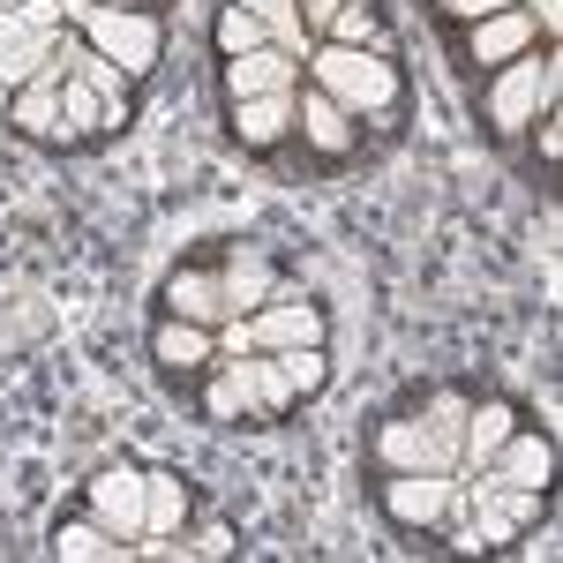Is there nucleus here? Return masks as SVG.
<instances>
[{
	"label": "nucleus",
	"mask_w": 563,
	"mask_h": 563,
	"mask_svg": "<svg viewBox=\"0 0 563 563\" xmlns=\"http://www.w3.org/2000/svg\"><path fill=\"white\" fill-rule=\"evenodd\" d=\"M533 45H549V31H541V15L533 8H496V15H481V23H459V60L466 68H504V60H519V53H533Z\"/></svg>",
	"instance_id": "nucleus-8"
},
{
	"label": "nucleus",
	"mask_w": 563,
	"mask_h": 563,
	"mask_svg": "<svg viewBox=\"0 0 563 563\" xmlns=\"http://www.w3.org/2000/svg\"><path fill=\"white\" fill-rule=\"evenodd\" d=\"M271 361H278L286 390H294V406H308V398L331 390V353H323V346H286V353H271Z\"/></svg>",
	"instance_id": "nucleus-23"
},
{
	"label": "nucleus",
	"mask_w": 563,
	"mask_h": 563,
	"mask_svg": "<svg viewBox=\"0 0 563 563\" xmlns=\"http://www.w3.org/2000/svg\"><path fill=\"white\" fill-rule=\"evenodd\" d=\"M60 76H68V60H53L38 84H23L8 106H0V121L23 135V143H38V151H84L76 129H68V113H60Z\"/></svg>",
	"instance_id": "nucleus-7"
},
{
	"label": "nucleus",
	"mask_w": 563,
	"mask_h": 563,
	"mask_svg": "<svg viewBox=\"0 0 563 563\" xmlns=\"http://www.w3.org/2000/svg\"><path fill=\"white\" fill-rule=\"evenodd\" d=\"M459 504H466V474H435V466H413V474H376V511H384L398 533L435 541L443 526L459 519Z\"/></svg>",
	"instance_id": "nucleus-5"
},
{
	"label": "nucleus",
	"mask_w": 563,
	"mask_h": 563,
	"mask_svg": "<svg viewBox=\"0 0 563 563\" xmlns=\"http://www.w3.org/2000/svg\"><path fill=\"white\" fill-rule=\"evenodd\" d=\"M556 84H563L556 38L533 45V53H519V60H504V68H488V84H481V121H488V135L519 143V135L556 106Z\"/></svg>",
	"instance_id": "nucleus-2"
},
{
	"label": "nucleus",
	"mask_w": 563,
	"mask_h": 563,
	"mask_svg": "<svg viewBox=\"0 0 563 563\" xmlns=\"http://www.w3.org/2000/svg\"><path fill=\"white\" fill-rule=\"evenodd\" d=\"M68 23L84 31L90 53H106L121 76H135V84L166 60V23H158V8H90V0H84Z\"/></svg>",
	"instance_id": "nucleus-4"
},
{
	"label": "nucleus",
	"mask_w": 563,
	"mask_h": 563,
	"mask_svg": "<svg viewBox=\"0 0 563 563\" xmlns=\"http://www.w3.org/2000/svg\"><path fill=\"white\" fill-rule=\"evenodd\" d=\"M196 519V488L174 466H143V541H180V526Z\"/></svg>",
	"instance_id": "nucleus-19"
},
{
	"label": "nucleus",
	"mask_w": 563,
	"mask_h": 563,
	"mask_svg": "<svg viewBox=\"0 0 563 563\" xmlns=\"http://www.w3.org/2000/svg\"><path fill=\"white\" fill-rule=\"evenodd\" d=\"M68 15H60V0H31V8H0V45H23V38H45V31H60Z\"/></svg>",
	"instance_id": "nucleus-27"
},
{
	"label": "nucleus",
	"mask_w": 563,
	"mask_h": 563,
	"mask_svg": "<svg viewBox=\"0 0 563 563\" xmlns=\"http://www.w3.org/2000/svg\"><path fill=\"white\" fill-rule=\"evenodd\" d=\"M68 31V23H60ZM60 31H45V38H23V45H0V106L15 98L23 84H38L45 68L60 60Z\"/></svg>",
	"instance_id": "nucleus-22"
},
{
	"label": "nucleus",
	"mask_w": 563,
	"mask_h": 563,
	"mask_svg": "<svg viewBox=\"0 0 563 563\" xmlns=\"http://www.w3.org/2000/svg\"><path fill=\"white\" fill-rule=\"evenodd\" d=\"M158 316H180V323H211L225 331L233 323V308H225V286H218V256H188L166 271V286H158Z\"/></svg>",
	"instance_id": "nucleus-10"
},
{
	"label": "nucleus",
	"mask_w": 563,
	"mask_h": 563,
	"mask_svg": "<svg viewBox=\"0 0 563 563\" xmlns=\"http://www.w3.org/2000/svg\"><path fill=\"white\" fill-rule=\"evenodd\" d=\"M368 459H376V474H413V466L459 474V451H451V443H435V429L413 413V406H398V413H384V421H376Z\"/></svg>",
	"instance_id": "nucleus-6"
},
{
	"label": "nucleus",
	"mask_w": 563,
	"mask_h": 563,
	"mask_svg": "<svg viewBox=\"0 0 563 563\" xmlns=\"http://www.w3.org/2000/svg\"><path fill=\"white\" fill-rule=\"evenodd\" d=\"M60 563H121L135 549V541H121V533H106V526L90 519V511H68V519H53V541H45Z\"/></svg>",
	"instance_id": "nucleus-20"
},
{
	"label": "nucleus",
	"mask_w": 563,
	"mask_h": 563,
	"mask_svg": "<svg viewBox=\"0 0 563 563\" xmlns=\"http://www.w3.org/2000/svg\"><path fill=\"white\" fill-rule=\"evenodd\" d=\"M151 361L174 376V384H196L203 368L218 361V331L211 323H180V316H158L151 323Z\"/></svg>",
	"instance_id": "nucleus-17"
},
{
	"label": "nucleus",
	"mask_w": 563,
	"mask_h": 563,
	"mask_svg": "<svg viewBox=\"0 0 563 563\" xmlns=\"http://www.w3.org/2000/svg\"><path fill=\"white\" fill-rule=\"evenodd\" d=\"M0 8H31V0H0Z\"/></svg>",
	"instance_id": "nucleus-32"
},
{
	"label": "nucleus",
	"mask_w": 563,
	"mask_h": 563,
	"mask_svg": "<svg viewBox=\"0 0 563 563\" xmlns=\"http://www.w3.org/2000/svg\"><path fill=\"white\" fill-rule=\"evenodd\" d=\"M60 113H68L76 143H113V135H106V106H98V90H90L84 76H60Z\"/></svg>",
	"instance_id": "nucleus-25"
},
{
	"label": "nucleus",
	"mask_w": 563,
	"mask_h": 563,
	"mask_svg": "<svg viewBox=\"0 0 563 563\" xmlns=\"http://www.w3.org/2000/svg\"><path fill=\"white\" fill-rule=\"evenodd\" d=\"M218 90H225V106L233 98H263V90H301V53H286V45L233 53V60H218Z\"/></svg>",
	"instance_id": "nucleus-15"
},
{
	"label": "nucleus",
	"mask_w": 563,
	"mask_h": 563,
	"mask_svg": "<svg viewBox=\"0 0 563 563\" xmlns=\"http://www.w3.org/2000/svg\"><path fill=\"white\" fill-rule=\"evenodd\" d=\"M218 346L225 353H286V346H331V316L323 301H308L301 286H286V294H271L256 316H233L225 331H218Z\"/></svg>",
	"instance_id": "nucleus-3"
},
{
	"label": "nucleus",
	"mask_w": 563,
	"mask_h": 563,
	"mask_svg": "<svg viewBox=\"0 0 563 563\" xmlns=\"http://www.w3.org/2000/svg\"><path fill=\"white\" fill-rule=\"evenodd\" d=\"M294 135H301L323 166H353V158H361V121H353L331 90H316L308 76H301V90H294Z\"/></svg>",
	"instance_id": "nucleus-9"
},
{
	"label": "nucleus",
	"mask_w": 563,
	"mask_h": 563,
	"mask_svg": "<svg viewBox=\"0 0 563 563\" xmlns=\"http://www.w3.org/2000/svg\"><path fill=\"white\" fill-rule=\"evenodd\" d=\"M339 8H346V0H301V31H308V45L331 31V15H339Z\"/></svg>",
	"instance_id": "nucleus-30"
},
{
	"label": "nucleus",
	"mask_w": 563,
	"mask_h": 563,
	"mask_svg": "<svg viewBox=\"0 0 563 563\" xmlns=\"http://www.w3.org/2000/svg\"><path fill=\"white\" fill-rule=\"evenodd\" d=\"M435 15L459 31V23H481V15H496V8H519V0H429Z\"/></svg>",
	"instance_id": "nucleus-28"
},
{
	"label": "nucleus",
	"mask_w": 563,
	"mask_h": 563,
	"mask_svg": "<svg viewBox=\"0 0 563 563\" xmlns=\"http://www.w3.org/2000/svg\"><path fill=\"white\" fill-rule=\"evenodd\" d=\"M218 286H225V308H233V316H256V308L271 301V294H286L294 278H286V271H278L271 256H263V249L233 241V249L218 256Z\"/></svg>",
	"instance_id": "nucleus-16"
},
{
	"label": "nucleus",
	"mask_w": 563,
	"mask_h": 563,
	"mask_svg": "<svg viewBox=\"0 0 563 563\" xmlns=\"http://www.w3.org/2000/svg\"><path fill=\"white\" fill-rule=\"evenodd\" d=\"M90 8H158V0H90Z\"/></svg>",
	"instance_id": "nucleus-31"
},
{
	"label": "nucleus",
	"mask_w": 563,
	"mask_h": 563,
	"mask_svg": "<svg viewBox=\"0 0 563 563\" xmlns=\"http://www.w3.org/2000/svg\"><path fill=\"white\" fill-rule=\"evenodd\" d=\"M211 45H218V60H233V53H256V45H271V31H263V15H249L241 0H218Z\"/></svg>",
	"instance_id": "nucleus-24"
},
{
	"label": "nucleus",
	"mask_w": 563,
	"mask_h": 563,
	"mask_svg": "<svg viewBox=\"0 0 563 563\" xmlns=\"http://www.w3.org/2000/svg\"><path fill=\"white\" fill-rule=\"evenodd\" d=\"M526 135H533V158H541V166H556V158H563V121H556V106H549V113H541Z\"/></svg>",
	"instance_id": "nucleus-29"
},
{
	"label": "nucleus",
	"mask_w": 563,
	"mask_h": 563,
	"mask_svg": "<svg viewBox=\"0 0 563 563\" xmlns=\"http://www.w3.org/2000/svg\"><path fill=\"white\" fill-rule=\"evenodd\" d=\"M84 511L106 533H121V541H143V466L135 459H113V466H98L84 481Z\"/></svg>",
	"instance_id": "nucleus-11"
},
{
	"label": "nucleus",
	"mask_w": 563,
	"mask_h": 563,
	"mask_svg": "<svg viewBox=\"0 0 563 563\" xmlns=\"http://www.w3.org/2000/svg\"><path fill=\"white\" fill-rule=\"evenodd\" d=\"M249 15H263V31L271 45H286V53H301L308 60V31H301V0H241Z\"/></svg>",
	"instance_id": "nucleus-26"
},
{
	"label": "nucleus",
	"mask_w": 563,
	"mask_h": 563,
	"mask_svg": "<svg viewBox=\"0 0 563 563\" xmlns=\"http://www.w3.org/2000/svg\"><path fill=\"white\" fill-rule=\"evenodd\" d=\"M316 45H361V53H398V38H390V23H384V8L376 0H346L339 15H331V31Z\"/></svg>",
	"instance_id": "nucleus-21"
},
{
	"label": "nucleus",
	"mask_w": 563,
	"mask_h": 563,
	"mask_svg": "<svg viewBox=\"0 0 563 563\" xmlns=\"http://www.w3.org/2000/svg\"><path fill=\"white\" fill-rule=\"evenodd\" d=\"M519 421H526V413L511 406V398H496V390L481 398V390H474V406H466V429H459V474H481V466L504 451V435L519 429Z\"/></svg>",
	"instance_id": "nucleus-18"
},
{
	"label": "nucleus",
	"mask_w": 563,
	"mask_h": 563,
	"mask_svg": "<svg viewBox=\"0 0 563 563\" xmlns=\"http://www.w3.org/2000/svg\"><path fill=\"white\" fill-rule=\"evenodd\" d=\"M556 466H563V451H556V429H511L504 435V451L481 466L488 481H504V488H556Z\"/></svg>",
	"instance_id": "nucleus-13"
},
{
	"label": "nucleus",
	"mask_w": 563,
	"mask_h": 563,
	"mask_svg": "<svg viewBox=\"0 0 563 563\" xmlns=\"http://www.w3.org/2000/svg\"><path fill=\"white\" fill-rule=\"evenodd\" d=\"M196 406L211 429H256V390H249V353H225L196 376Z\"/></svg>",
	"instance_id": "nucleus-12"
},
{
	"label": "nucleus",
	"mask_w": 563,
	"mask_h": 563,
	"mask_svg": "<svg viewBox=\"0 0 563 563\" xmlns=\"http://www.w3.org/2000/svg\"><path fill=\"white\" fill-rule=\"evenodd\" d=\"M225 129L249 158H271L294 143V90H263V98H233L225 106Z\"/></svg>",
	"instance_id": "nucleus-14"
},
{
	"label": "nucleus",
	"mask_w": 563,
	"mask_h": 563,
	"mask_svg": "<svg viewBox=\"0 0 563 563\" xmlns=\"http://www.w3.org/2000/svg\"><path fill=\"white\" fill-rule=\"evenodd\" d=\"M308 84L331 90L353 121H376V129H398V113H406V68H398V53L308 45Z\"/></svg>",
	"instance_id": "nucleus-1"
}]
</instances>
